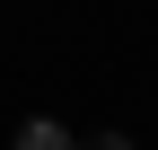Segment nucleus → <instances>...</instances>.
I'll return each mask as SVG.
<instances>
[{"label": "nucleus", "mask_w": 158, "mask_h": 150, "mask_svg": "<svg viewBox=\"0 0 158 150\" xmlns=\"http://www.w3.org/2000/svg\"><path fill=\"white\" fill-rule=\"evenodd\" d=\"M9 150H79V133H70V124H53V115H27Z\"/></svg>", "instance_id": "1"}, {"label": "nucleus", "mask_w": 158, "mask_h": 150, "mask_svg": "<svg viewBox=\"0 0 158 150\" xmlns=\"http://www.w3.org/2000/svg\"><path fill=\"white\" fill-rule=\"evenodd\" d=\"M88 150H132V141H123V133H97V141H88Z\"/></svg>", "instance_id": "2"}]
</instances>
